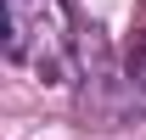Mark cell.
Returning <instances> with one entry per match:
<instances>
[{
	"mask_svg": "<svg viewBox=\"0 0 146 140\" xmlns=\"http://www.w3.org/2000/svg\"><path fill=\"white\" fill-rule=\"evenodd\" d=\"M6 56L39 84H79L84 28L68 0H6Z\"/></svg>",
	"mask_w": 146,
	"mask_h": 140,
	"instance_id": "cell-1",
	"label": "cell"
},
{
	"mask_svg": "<svg viewBox=\"0 0 146 140\" xmlns=\"http://www.w3.org/2000/svg\"><path fill=\"white\" fill-rule=\"evenodd\" d=\"M135 112H146L141 84L129 79L124 62H112L107 39L84 28V56H79V118L96 123V129H112V123H129Z\"/></svg>",
	"mask_w": 146,
	"mask_h": 140,
	"instance_id": "cell-2",
	"label": "cell"
},
{
	"mask_svg": "<svg viewBox=\"0 0 146 140\" xmlns=\"http://www.w3.org/2000/svg\"><path fill=\"white\" fill-rule=\"evenodd\" d=\"M124 67H129V79H135L141 95H146V17L135 22V34H129V45H124Z\"/></svg>",
	"mask_w": 146,
	"mask_h": 140,
	"instance_id": "cell-3",
	"label": "cell"
}]
</instances>
